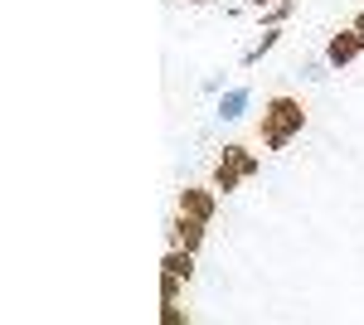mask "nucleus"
Wrapping results in <instances>:
<instances>
[{
    "label": "nucleus",
    "mask_w": 364,
    "mask_h": 325,
    "mask_svg": "<svg viewBox=\"0 0 364 325\" xmlns=\"http://www.w3.org/2000/svg\"><path fill=\"white\" fill-rule=\"evenodd\" d=\"M311 122V107L296 97V92H272L262 112H257V127H252V141L262 146V151H287L296 136L306 132Z\"/></svg>",
    "instance_id": "1"
},
{
    "label": "nucleus",
    "mask_w": 364,
    "mask_h": 325,
    "mask_svg": "<svg viewBox=\"0 0 364 325\" xmlns=\"http://www.w3.org/2000/svg\"><path fill=\"white\" fill-rule=\"evenodd\" d=\"M257 170H262L257 151H252V146H243V141H228V146H219V156H214V165H209V185L228 199L238 185H248Z\"/></svg>",
    "instance_id": "2"
},
{
    "label": "nucleus",
    "mask_w": 364,
    "mask_h": 325,
    "mask_svg": "<svg viewBox=\"0 0 364 325\" xmlns=\"http://www.w3.org/2000/svg\"><path fill=\"white\" fill-rule=\"evenodd\" d=\"M364 54V39H360V29L355 25H340L331 29V39H326V63L336 68V73H345V68H355Z\"/></svg>",
    "instance_id": "3"
},
{
    "label": "nucleus",
    "mask_w": 364,
    "mask_h": 325,
    "mask_svg": "<svg viewBox=\"0 0 364 325\" xmlns=\"http://www.w3.org/2000/svg\"><path fill=\"white\" fill-rule=\"evenodd\" d=\"M219 199H224V194L214 190V185H185V190H175V209L214 223V218H219Z\"/></svg>",
    "instance_id": "4"
},
{
    "label": "nucleus",
    "mask_w": 364,
    "mask_h": 325,
    "mask_svg": "<svg viewBox=\"0 0 364 325\" xmlns=\"http://www.w3.org/2000/svg\"><path fill=\"white\" fill-rule=\"evenodd\" d=\"M204 233H209V223L204 218H195V214H170V223H166V243L170 247H190V252H199L204 247Z\"/></svg>",
    "instance_id": "5"
},
{
    "label": "nucleus",
    "mask_w": 364,
    "mask_h": 325,
    "mask_svg": "<svg viewBox=\"0 0 364 325\" xmlns=\"http://www.w3.org/2000/svg\"><path fill=\"white\" fill-rule=\"evenodd\" d=\"M161 272H166V277H180V282H195V252H190V247H166Z\"/></svg>",
    "instance_id": "6"
},
{
    "label": "nucleus",
    "mask_w": 364,
    "mask_h": 325,
    "mask_svg": "<svg viewBox=\"0 0 364 325\" xmlns=\"http://www.w3.org/2000/svg\"><path fill=\"white\" fill-rule=\"evenodd\" d=\"M190 321H195V311L185 301H161V325H190Z\"/></svg>",
    "instance_id": "7"
},
{
    "label": "nucleus",
    "mask_w": 364,
    "mask_h": 325,
    "mask_svg": "<svg viewBox=\"0 0 364 325\" xmlns=\"http://www.w3.org/2000/svg\"><path fill=\"white\" fill-rule=\"evenodd\" d=\"M257 15H262V25H267V29H277L282 20L291 15V0H277V5H267V10H257Z\"/></svg>",
    "instance_id": "8"
},
{
    "label": "nucleus",
    "mask_w": 364,
    "mask_h": 325,
    "mask_svg": "<svg viewBox=\"0 0 364 325\" xmlns=\"http://www.w3.org/2000/svg\"><path fill=\"white\" fill-rule=\"evenodd\" d=\"M185 287H190V282H180V277H166V272H161V301H185Z\"/></svg>",
    "instance_id": "9"
},
{
    "label": "nucleus",
    "mask_w": 364,
    "mask_h": 325,
    "mask_svg": "<svg viewBox=\"0 0 364 325\" xmlns=\"http://www.w3.org/2000/svg\"><path fill=\"white\" fill-rule=\"evenodd\" d=\"M277 39H282V29H262V44H257V49H252V54L243 58V63H248V68H252V63H257V58L267 54V49H277Z\"/></svg>",
    "instance_id": "10"
},
{
    "label": "nucleus",
    "mask_w": 364,
    "mask_h": 325,
    "mask_svg": "<svg viewBox=\"0 0 364 325\" xmlns=\"http://www.w3.org/2000/svg\"><path fill=\"white\" fill-rule=\"evenodd\" d=\"M350 25L360 29V39H364V5H360V10H355V15H350Z\"/></svg>",
    "instance_id": "11"
},
{
    "label": "nucleus",
    "mask_w": 364,
    "mask_h": 325,
    "mask_svg": "<svg viewBox=\"0 0 364 325\" xmlns=\"http://www.w3.org/2000/svg\"><path fill=\"white\" fill-rule=\"evenodd\" d=\"M252 10H267V5H277V0H248Z\"/></svg>",
    "instance_id": "12"
},
{
    "label": "nucleus",
    "mask_w": 364,
    "mask_h": 325,
    "mask_svg": "<svg viewBox=\"0 0 364 325\" xmlns=\"http://www.w3.org/2000/svg\"><path fill=\"white\" fill-rule=\"evenodd\" d=\"M185 5H219V0H185Z\"/></svg>",
    "instance_id": "13"
}]
</instances>
